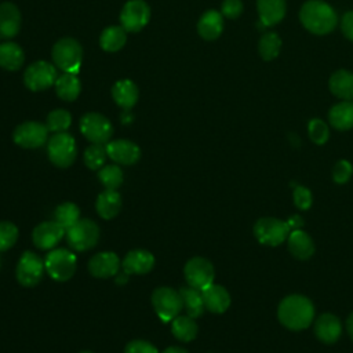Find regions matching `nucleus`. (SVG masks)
Masks as SVG:
<instances>
[{
    "instance_id": "47",
    "label": "nucleus",
    "mask_w": 353,
    "mask_h": 353,
    "mask_svg": "<svg viewBox=\"0 0 353 353\" xmlns=\"http://www.w3.org/2000/svg\"><path fill=\"white\" fill-rule=\"evenodd\" d=\"M346 330H347V332H349V335L353 341V313H350L347 320H346Z\"/></svg>"
},
{
    "instance_id": "27",
    "label": "nucleus",
    "mask_w": 353,
    "mask_h": 353,
    "mask_svg": "<svg viewBox=\"0 0 353 353\" xmlns=\"http://www.w3.org/2000/svg\"><path fill=\"white\" fill-rule=\"evenodd\" d=\"M328 119L334 128L341 131L350 130L353 127V101H343L332 106Z\"/></svg>"
},
{
    "instance_id": "43",
    "label": "nucleus",
    "mask_w": 353,
    "mask_h": 353,
    "mask_svg": "<svg viewBox=\"0 0 353 353\" xmlns=\"http://www.w3.org/2000/svg\"><path fill=\"white\" fill-rule=\"evenodd\" d=\"M124 353H159L154 345L143 339H135L127 343Z\"/></svg>"
},
{
    "instance_id": "26",
    "label": "nucleus",
    "mask_w": 353,
    "mask_h": 353,
    "mask_svg": "<svg viewBox=\"0 0 353 353\" xmlns=\"http://www.w3.org/2000/svg\"><path fill=\"white\" fill-rule=\"evenodd\" d=\"M95 208L99 216L103 219L114 218L121 208V197L116 190L105 189L97 199Z\"/></svg>"
},
{
    "instance_id": "1",
    "label": "nucleus",
    "mask_w": 353,
    "mask_h": 353,
    "mask_svg": "<svg viewBox=\"0 0 353 353\" xmlns=\"http://www.w3.org/2000/svg\"><path fill=\"white\" fill-rule=\"evenodd\" d=\"M277 316L284 327L299 331L310 325L314 317V306L312 301L303 295H288L280 302Z\"/></svg>"
},
{
    "instance_id": "29",
    "label": "nucleus",
    "mask_w": 353,
    "mask_h": 353,
    "mask_svg": "<svg viewBox=\"0 0 353 353\" xmlns=\"http://www.w3.org/2000/svg\"><path fill=\"white\" fill-rule=\"evenodd\" d=\"M81 90L80 80L76 73H66L63 72L61 76H58L55 81V91L57 95L63 101H74Z\"/></svg>"
},
{
    "instance_id": "16",
    "label": "nucleus",
    "mask_w": 353,
    "mask_h": 353,
    "mask_svg": "<svg viewBox=\"0 0 353 353\" xmlns=\"http://www.w3.org/2000/svg\"><path fill=\"white\" fill-rule=\"evenodd\" d=\"M105 146H106L108 157H110L117 164L131 165L137 163L141 157L139 146L128 139L109 141Z\"/></svg>"
},
{
    "instance_id": "42",
    "label": "nucleus",
    "mask_w": 353,
    "mask_h": 353,
    "mask_svg": "<svg viewBox=\"0 0 353 353\" xmlns=\"http://www.w3.org/2000/svg\"><path fill=\"white\" fill-rule=\"evenodd\" d=\"M294 204L299 210H307L312 205V193L307 188L295 185L294 189Z\"/></svg>"
},
{
    "instance_id": "49",
    "label": "nucleus",
    "mask_w": 353,
    "mask_h": 353,
    "mask_svg": "<svg viewBox=\"0 0 353 353\" xmlns=\"http://www.w3.org/2000/svg\"><path fill=\"white\" fill-rule=\"evenodd\" d=\"M80 353H92V352H80Z\"/></svg>"
},
{
    "instance_id": "3",
    "label": "nucleus",
    "mask_w": 353,
    "mask_h": 353,
    "mask_svg": "<svg viewBox=\"0 0 353 353\" xmlns=\"http://www.w3.org/2000/svg\"><path fill=\"white\" fill-rule=\"evenodd\" d=\"M51 57L55 66L61 70L66 73H77L83 61V48L77 40L63 37L54 44Z\"/></svg>"
},
{
    "instance_id": "36",
    "label": "nucleus",
    "mask_w": 353,
    "mask_h": 353,
    "mask_svg": "<svg viewBox=\"0 0 353 353\" xmlns=\"http://www.w3.org/2000/svg\"><path fill=\"white\" fill-rule=\"evenodd\" d=\"M106 157V146L101 143H92L84 152V164L90 170H101L105 165Z\"/></svg>"
},
{
    "instance_id": "28",
    "label": "nucleus",
    "mask_w": 353,
    "mask_h": 353,
    "mask_svg": "<svg viewBox=\"0 0 353 353\" xmlns=\"http://www.w3.org/2000/svg\"><path fill=\"white\" fill-rule=\"evenodd\" d=\"M331 92L345 101H353V73L338 70L330 79Z\"/></svg>"
},
{
    "instance_id": "19",
    "label": "nucleus",
    "mask_w": 353,
    "mask_h": 353,
    "mask_svg": "<svg viewBox=\"0 0 353 353\" xmlns=\"http://www.w3.org/2000/svg\"><path fill=\"white\" fill-rule=\"evenodd\" d=\"M21 28V14L15 4L6 1L0 4V39L14 37Z\"/></svg>"
},
{
    "instance_id": "2",
    "label": "nucleus",
    "mask_w": 353,
    "mask_h": 353,
    "mask_svg": "<svg viewBox=\"0 0 353 353\" xmlns=\"http://www.w3.org/2000/svg\"><path fill=\"white\" fill-rule=\"evenodd\" d=\"M299 18L303 26L314 34L330 33L338 22L332 7L320 0L306 1L301 8Z\"/></svg>"
},
{
    "instance_id": "39",
    "label": "nucleus",
    "mask_w": 353,
    "mask_h": 353,
    "mask_svg": "<svg viewBox=\"0 0 353 353\" xmlns=\"http://www.w3.org/2000/svg\"><path fill=\"white\" fill-rule=\"evenodd\" d=\"M18 239V229L12 222H0V252L10 250Z\"/></svg>"
},
{
    "instance_id": "45",
    "label": "nucleus",
    "mask_w": 353,
    "mask_h": 353,
    "mask_svg": "<svg viewBox=\"0 0 353 353\" xmlns=\"http://www.w3.org/2000/svg\"><path fill=\"white\" fill-rule=\"evenodd\" d=\"M342 32L353 41V11H347L342 18Z\"/></svg>"
},
{
    "instance_id": "33",
    "label": "nucleus",
    "mask_w": 353,
    "mask_h": 353,
    "mask_svg": "<svg viewBox=\"0 0 353 353\" xmlns=\"http://www.w3.org/2000/svg\"><path fill=\"white\" fill-rule=\"evenodd\" d=\"M172 335L182 342H189L197 335V324L190 316H176L171 323Z\"/></svg>"
},
{
    "instance_id": "17",
    "label": "nucleus",
    "mask_w": 353,
    "mask_h": 353,
    "mask_svg": "<svg viewBox=\"0 0 353 353\" xmlns=\"http://www.w3.org/2000/svg\"><path fill=\"white\" fill-rule=\"evenodd\" d=\"M120 265V259L114 252L103 251L95 254L88 261V270L94 277L108 279L117 274Z\"/></svg>"
},
{
    "instance_id": "6",
    "label": "nucleus",
    "mask_w": 353,
    "mask_h": 353,
    "mask_svg": "<svg viewBox=\"0 0 353 353\" xmlns=\"http://www.w3.org/2000/svg\"><path fill=\"white\" fill-rule=\"evenodd\" d=\"M66 240L73 250L87 251L97 245L99 240V228L94 221L80 218L66 230Z\"/></svg>"
},
{
    "instance_id": "46",
    "label": "nucleus",
    "mask_w": 353,
    "mask_h": 353,
    "mask_svg": "<svg viewBox=\"0 0 353 353\" xmlns=\"http://www.w3.org/2000/svg\"><path fill=\"white\" fill-rule=\"evenodd\" d=\"M287 223H288L290 230H296V229H301L303 226V219L299 215H291L287 219Z\"/></svg>"
},
{
    "instance_id": "23",
    "label": "nucleus",
    "mask_w": 353,
    "mask_h": 353,
    "mask_svg": "<svg viewBox=\"0 0 353 353\" xmlns=\"http://www.w3.org/2000/svg\"><path fill=\"white\" fill-rule=\"evenodd\" d=\"M112 97L114 102L123 109H131L139 97L138 87L131 80H119L112 87Z\"/></svg>"
},
{
    "instance_id": "21",
    "label": "nucleus",
    "mask_w": 353,
    "mask_h": 353,
    "mask_svg": "<svg viewBox=\"0 0 353 353\" xmlns=\"http://www.w3.org/2000/svg\"><path fill=\"white\" fill-rule=\"evenodd\" d=\"M204 306L212 313H223L230 305V295L222 285L211 284L201 291Z\"/></svg>"
},
{
    "instance_id": "37",
    "label": "nucleus",
    "mask_w": 353,
    "mask_h": 353,
    "mask_svg": "<svg viewBox=\"0 0 353 353\" xmlns=\"http://www.w3.org/2000/svg\"><path fill=\"white\" fill-rule=\"evenodd\" d=\"M72 124V114L65 109H55L48 113L46 125L52 132H66Z\"/></svg>"
},
{
    "instance_id": "38",
    "label": "nucleus",
    "mask_w": 353,
    "mask_h": 353,
    "mask_svg": "<svg viewBox=\"0 0 353 353\" xmlns=\"http://www.w3.org/2000/svg\"><path fill=\"white\" fill-rule=\"evenodd\" d=\"M281 47V40L280 37L273 33V32H268L261 37L259 41V54L263 59L270 61L273 58H276L279 55Z\"/></svg>"
},
{
    "instance_id": "11",
    "label": "nucleus",
    "mask_w": 353,
    "mask_h": 353,
    "mask_svg": "<svg viewBox=\"0 0 353 353\" xmlns=\"http://www.w3.org/2000/svg\"><path fill=\"white\" fill-rule=\"evenodd\" d=\"M57 69L47 61H36L23 73V83L30 91H43L55 84Z\"/></svg>"
},
{
    "instance_id": "5",
    "label": "nucleus",
    "mask_w": 353,
    "mask_h": 353,
    "mask_svg": "<svg viewBox=\"0 0 353 353\" xmlns=\"http://www.w3.org/2000/svg\"><path fill=\"white\" fill-rule=\"evenodd\" d=\"M47 273L57 281H68L76 272V255L66 248H52L44 259Z\"/></svg>"
},
{
    "instance_id": "8",
    "label": "nucleus",
    "mask_w": 353,
    "mask_h": 353,
    "mask_svg": "<svg viewBox=\"0 0 353 353\" xmlns=\"http://www.w3.org/2000/svg\"><path fill=\"white\" fill-rule=\"evenodd\" d=\"M81 134L92 143L106 145L113 135V125L99 113H85L80 120Z\"/></svg>"
},
{
    "instance_id": "13",
    "label": "nucleus",
    "mask_w": 353,
    "mask_h": 353,
    "mask_svg": "<svg viewBox=\"0 0 353 353\" xmlns=\"http://www.w3.org/2000/svg\"><path fill=\"white\" fill-rule=\"evenodd\" d=\"M46 270L44 262L33 251H25L17 265V280L25 287H33L40 283Z\"/></svg>"
},
{
    "instance_id": "40",
    "label": "nucleus",
    "mask_w": 353,
    "mask_h": 353,
    "mask_svg": "<svg viewBox=\"0 0 353 353\" xmlns=\"http://www.w3.org/2000/svg\"><path fill=\"white\" fill-rule=\"evenodd\" d=\"M307 131H309L310 139L317 145H323L324 142H327V139L330 137V131H328L327 124L324 121L319 120V119H313V120L309 121Z\"/></svg>"
},
{
    "instance_id": "15",
    "label": "nucleus",
    "mask_w": 353,
    "mask_h": 353,
    "mask_svg": "<svg viewBox=\"0 0 353 353\" xmlns=\"http://www.w3.org/2000/svg\"><path fill=\"white\" fill-rule=\"evenodd\" d=\"M65 232L66 230L55 221H46L33 229L32 240L33 244L40 250H52L59 244L65 236Z\"/></svg>"
},
{
    "instance_id": "18",
    "label": "nucleus",
    "mask_w": 353,
    "mask_h": 353,
    "mask_svg": "<svg viewBox=\"0 0 353 353\" xmlns=\"http://www.w3.org/2000/svg\"><path fill=\"white\" fill-rule=\"evenodd\" d=\"M153 266L154 256L146 250H132L121 262V268L127 274H145L149 273Z\"/></svg>"
},
{
    "instance_id": "22",
    "label": "nucleus",
    "mask_w": 353,
    "mask_h": 353,
    "mask_svg": "<svg viewBox=\"0 0 353 353\" xmlns=\"http://www.w3.org/2000/svg\"><path fill=\"white\" fill-rule=\"evenodd\" d=\"M288 250L298 259H309L314 252V244L312 237L302 229L290 232L288 234Z\"/></svg>"
},
{
    "instance_id": "30",
    "label": "nucleus",
    "mask_w": 353,
    "mask_h": 353,
    "mask_svg": "<svg viewBox=\"0 0 353 353\" xmlns=\"http://www.w3.org/2000/svg\"><path fill=\"white\" fill-rule=\"evenodd\" d=\"M25 61L23 50L12 41L0 44V66L6 70H17Z\"/></svg>"
},
{
    "instance_id": "12",
    "label": "nucleus",
    "mask_w": 353,
    "mask_h": 353,
    "mask_svg": "<svg viewBox=\"0 0 353 353\" xmlns=\"http://www.w3.org/2000/svg\"><path fill=\"white\" fill-rule=\"evenodd\" d=\"M14 142L25 149H36L48 141V128L39 121H25L12 132Z\"/></svg>"
},
{
    "instance_id": "34",
    "label": "nucleus",
    "mask_w": 353,
    "mask_h": 353,
    "mask_svg": "<svg viewBox=\"0 0 353 353\" xmlns=\"http://www.w3.org/2000/svg\"><path fill=\"white\" fill-rule=\"evenodd\" d=\"M80 219V210L74 203H62L54 211V221L65 230Z\"/></svg>"
},
{
    "instance_id": "24",
    "label": "nucleus",
    "mask_w": 353,
    "mask_h": 353,
    "mask_svg": "<svg viewBox=\"0 0 353 353\" xmlns=\"http://www.w3.org/2000/svg\"><path fill=\"white\" fill-rule=\"evenodd\" d=\"M223 29V19L222 15L215 10H208L201 15L197 23L199 34L205 40L216 39Z\"/></svg>"
},
{
    "instance_id": "31",
    "label": "nucleus",
    "mask_w": 353,
    "mask_h": 353,
    "mask_svg": "<svg viewBox=\"0 0 353 353\" xmlns=\"http://www.w3.org/2000/svg\"><path fill=\"white\" fill-rule=\"evenodd\" d=\"M179 294L188 316L196 319L204 313L205 306L200 290H196L193 287H182L179 290Z\"/></svg>"
},
{
    "instance_id": "25",
    "label": "nucleus",
    "mask_w": 353,
    "mask_h": 353,
    "mask_svg": "<svg viewBox=\"0 0 353 353\" xmlns=\"http://www.w3.org/2000/svg\"><path fill=\"white\" fill-rule=\"evenodd\" d=\"M256 6L261 22L265 26H270L280 22L285 14L284 0H258Z\"/></svg>"
},
{
    "instance_id": "35",
    "label": "nucleus",
    "mask_w": 353,
    "mask_h": 353,
    "mask_svg": "<svg viewBox=\"0 0 353 353\" xmlns=\"http://www.w3.org/2000/svg\"><path fill=\"white\" fill-rule=\"evenodd\" d=\"M98 179L108 190H117V188L121 186L124 175L119 165L110 164L103 165L101 170H98Z\"/></svg>"
},
{
    "instance_id": "14",
    "label": "nucleus",
    "mask_w": 353,
    "mask_h": 353,
    "mask_svg": "<svg viewBox=\"0 0 353 353\" xmlns=\"http://www.w3.org/2000/svg\"><path fill=\"white\" fill-rule=\"evenodd\" d=\"M150 19V8L143 0H130L120 12V22L125 32H139Z\"/></svg>"
},
{
    "instance_id": "10",
    "label": "nucleus",
    "mask_w": 353,
    "mask_h": 353,
    "mask_svg": "<svg viewBox=\"0 0 353 353\" xmlns=\"http://www.w3.org/2000/svg\"><path fill=\"white\" fill-rule=\"evenodd\" d=\"M183 274L189 287L203 291L204 288L212 284L215 277V270L212 263L208 259L201 256H194L185 263Z\"/></svg>"
},
{
    "instance_id": "32",
    "label": "nucleus",
    "mask_w": 353,
    "mask_h": 353,
    "mask_svg": "<svg viewBox=\"0 0 353 353\" xmlns=\"http://www.w3.org/2000/svg\"><path fill=\"white\" fill-rule=\"evenodd\" d=\"M127 41V32L123 26H109L106 29H103V32L101 33L99 37V44L102 47V50L109 51V52H114L119 51L120 48L124 47Z\"/></svg>"
},
{
    "instance_id": "48",
    "label": "nucleus",
    "mask_w": 353,
    "mask_h": 353,
    "mask_svg": "<svg viewBox=\"0 0 353 353\" xmlns=\"http://www.w3.org/2000/svg\"><path fill=\"white\" fill-rule=\"evenodd\" d=\"M161 353H188V352L179 346H170V347L164 349Z\"/></svg>"
},
{
    "instance_id": "7",
    "label": "nucleus",
    "mask_w": 353,
    "mask_h": 353,
    "mask_svg": "<svg viewBox=\"0 0 353 353\" xmlns=\"http://www.w3.org/2000/svg\"><path fill=\"white\" fill-rule=\"evenodd\" d=\"M152 305L163 321H172L183 307L179 291L170 287L156 288L152 294Z\"/></svg>"
},
{
    "instance_id": "44",
    "label": "nucleus",
    "mask_w": 353,
    "mask_h": 353,
    "mask_svg": "<svg viewBox=\"0 0 353 353\" xmlns=\"http://www.w3.org/2000/svg\"><path fill=\"white\" fill-rule=\"evenodd\" d=\"M243 11V4L240 0H225L222 3V14L228 18H237Z\"/></svg>"
},
{
    "instance_id": "20",
    "label": "nucleus",
    "mask_w": 353,
    "mask_h": 353,
    "mask_svg": "<svg viewBox=\"0 0 353 353\" xmlns=\"http://www.w3.org/2000/svg\"><path fill=\"white\" fill-rule=\"evenodd\" d=\"M342 332L341 321L331 313L321 314L314 323V334L324 343H334Z\"/></svg>"
},
{
    "instance_id": "41",
    "label": "nucleus",
    "mask_w": 353,
    "mask_h": 353,
    "mask_svg": "<svg viewBox=\"0 0 353 353\" xmlns=\"http://www.w3.org/2000/svg\"><path fill=\"white\" fill-rule=\"evenodd\" d=\"M353 174V167L347 160H339L332 170V178L336 183H346Z\"/></svg>"
},
{
    "instance_id": "50",
    "label": "nucleus",
    "mask_w": 353,
    "mask_h": 353,
    "mask_svg": "<svg viewBox=\"0 0 353 353\" xmlns=\"http://www.w3.org/2000/svg\"><path fill=\"white\" fill-rule=\"evenodd\" d=\"M0 268H1V259H0Z\"/></svg>"
},
{
    "instance_id": "4",
    "label": "nucleus",
    "mask_w": 353,
    "mask_h": 353,
    "mask_svg": "<svg viewBox=\"0 0 353 353\" xmlns=\"http://www.w3.org/2000/svg\"><path fill=\"white\" fill-rule=\"evenodd\" d=\"M47 153L51 163L59 168H66L73 164L77 156L74 138L68 132H55L47 141Z\"/></svg>"
},
{
    "instance_id": "9",
    "label": "nucleus",
    "mask_w": 353,
    "mask_h": 353,
    "mask_svg": "<svg viewBox=\"0 0 353 353\" xmlns=\"http://www.w3.org/2000/svg\"><path fill=\"white\" fill-rule=\"evenodd\" d=\"M256 240L265 245H279L288 239L290 228L287 221L276 218H261L254 225Z\"/></svg>"
}]
</instances>
